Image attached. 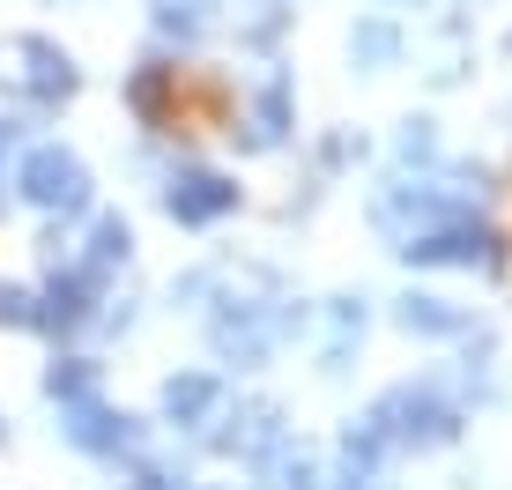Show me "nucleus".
Returning <instances> with one entry per match:
<instances>
[{
    "mask_svg": "<svg viewBox=\"0 0 512 490\" xmlns=\"http://www.w3.org/2000/svg\"><path fill=\"white\" fill-rule=\"evenodd\" d=\"M446 439H461V409H453V394L438 387V379H409V387L379 394L372 409H364V424H349L342 453H349V476H364V468L394 461V453H431Z\"/></svg>",
    "mask_w": 512,
    "mask_h": 490,
    "instance_id": "1",
    "label": "nucleus"
},
{
    "mask_svg": "<svg viewBox=\"0 0 512 490\" xmlns=\"http://www.w3.org/2000/svg\"><path fill=\"white\" fill-rule=\"evenodd\" d=\"M208 335L231 364H268L282 342L297 335V305L290 297H223V312L208 320Z\"/></svg>",
    "mask_w": 512,
    "mask_h": 490,
    "instance_id": "2",
    "label": "nucleus"
},
{
    "mask_svg": "<svg viewBox=\"0 0 512 490\" xmlns=\"http://www.w3.org/2000/svg\"><path fill=\"white\" fill-rule=\"evenodd\" d=\"M15 186H23V201L38 208V216H82L90 208V164H82L75 149L60 142H38L15 164Z\"/></svg>",
    "mask_w": 512,
    "mask_h": 490,
    "instance_id": "3",
    "label": "nucleus"
},
{
    "mask_svg": "<svg viewBox=\"0 0 512 490\" xmlns=\"http://www.w3.org/2000/svg\"><path fill=\"white\" fill-rule=\"evenodd\" d=\"M394 253H409L416 268H505V238L490 231V223H475V216L431 223V231H416L409 245H394Z\"/></svg>",
    "mask_w": 512,
    "mask_h": 490,
    "instance_id": "4",
    "label": "nucleus"
},
{
    "mask_svg": "<svg viewBox=\"0 0 512 490\" xmlns=\"http://www.w3.org/2000/svg\"><path fill=\"white\" fill-rule=\"evenodd\" d=\"M60 431H67V446H82V453H97V461H119V453H134V416H119L104 394H82V401H60Z\"/></svg>",
    "mask_w": 512,
    "mask_h": 490,
    "instance_id": "5",
    "label": "nucleus"
},
{
    "mask_svg": "<svg viewBox=\"0 0 512 490\" xmlns=\"http://www.w3.org/2000/svg\"><path fill=\"white\" fill-rule=\"evenodd\" d=\"M231 208H238V186L223 179V171H208V164L171 171V186H164V216L186 223V231H201V223H223Z\"/></svg>",
    "mask_w": 512,
    "mask_h": 490,
    "instance_id": "6",
    "label": "nucleus"
},
{
    "mask_svg": "<svg viewBox=\"0 0 512 490\" xmlns=\"http://www.w3.org/2000/svg\"><path fill=\"white\" fill-rule=\"evenodd\" d=\"M15 60H23V90L38 97V104H67V97L82 90L75 60H67L52 38H15Z\"/></svg>",
    "mask_w": 512,
    "mask_h": 490,
    "instance_id": "7",
    "label": "nucleus"
},
{
    "mask_svg": "<svg viewBox=\"0 0 512 490\" xmlns=\"http://www.w3.org/2000/svg\"><path fill=\"white\" fill-rule=\"evenodd\" d=\"M208 424H231V431H216V453H245V461H260L275 439H282V416H275V401H238V416H208Z\"/></svg>",
    "mask_w": 512,
    "mask_h": 490,
    "instance_id": "8",
    "label": "nucleus"
},
{
    "mask_svg": "<svg viewBox=\"0 0 512 490\" xmlns=\"http://www.w3.org/2000/svg\"><path fill=\"white\" fill-rule=\"evenodd\" d=\"M275 142H290V82L268 75L253 90V112H245V149H275Z\"/></svg>",
    "mask_w": 512,
    "mask_h": 490,
    "instance_id": "9",
    "label": "nucleus"
},
{
    "mask_svg": "<svg viewBox=\"0 0 512 490\" xmlns=\"http://www.w3.org/2000/svg\"><path fill=\"white\" fill-rule=\"evenodd\" d=\"M216 409H223V387H216L208 372H179V379H164V416H171V424L201 431Z\"/></svg>",
    "mask_w": 512,
    "mask_h": 490,
    "instance_id": "10",
    "label": "nucleus"
},
{
    "mask_svg": "<svg viewBox=\"0 0 512 490\" xmlns=\"http://www.w3.org/2000/svg\"><path fill=\"white\" fill-rule=\"evenodd\" d=\"M127 253H134V231H127L119 216H104L97 231H90V253H82L75 268H82V275H90V283L104 290V283H112V268H127Z\"/></svg>",
    "mask_w": 512,
    "mask_h": 490,
    "instance_id": "11",
    "label": "nucleus"
},
{
    "mask_svg": "<svg viewBox=\"0 0 512 490\" xmlns=\"http://www.w3.org/2000/svg\"><path fill=\"white\" fill-rule=\"evenodd\" d=\"M401 327H409V335H461L468 327V312L453 305V297H431V290H409L401 297V312H394Z\"/></svg>",
    "mask_w": 512,
    "mask_h": 490,
    "instance_id": "12",
    "label": "nucleus"
},
{
    "mask_svg": "<svg viewBox=\"0 0 512 490\" xmlns=\"http://www.w3.org/2000/svg\"><path fill=\"white\" fill-rule=\"evenodd\" d=\"M216 8L223 0H149V15H156V30L164 38H179V45H193L208 23H216Z\"/></svg>",
    "mask_w": 512,
    "mask_h": 490,
    "instance_id": "13",
    "label": "nucleus"
},
{
    "mask_svg": "<svg viewBox=\"0 0 512 490\" xmlns=\"http://www.w3.org/2000/svg\"><path fill=\"white\" fill-rule=\"evenodd\" d=\"M349 60L357 67H394L401 60V30L394 23H357L349 30Z\"/></svg>",
    "mask_w": 512,
    "mask_h": 490,
    "instance_id": "14",
    "label": "nucleus"
},
{
    "mask_svg": "<svg viewBox=\"0 0 512 490\" xmlns=\"http://www.w3.org/2000/svg\"><path fill=\"white\" fill-rule=\"evenodd\" d=\"M357 335H364V297H334V312H327V372H342V357H349Z\"/></svg>",
    "mask_w": 512,
    "mask_h": 490,
    "instance_id": "15",
    "label": "nucleus"
},
{
    "mask_svg": "<svg viewBox=\"0 0 512 490\" xmlns=\"http://www.w3.org/2000/svg\"><path fill=\"white\" fill-rule=\"evenodd\" d=\"M45 394H52V401H82V394H97V364H90V357H60V364L45 372Z\"/></svg>",
    "mask_w": 512,
    "mask_h": 490,
    "instance_id": "16",
    "label": "nucleus"
},
{
    "mask_svg": "<svg viewBox=\"0 0 512 490\" xmlns=\"http://www.w3.org/2000/svg\"><path fill=\"white\" fill-rule=\"evenodd\" d=\"M0 327H38V297L23 283H0Z\"/></svg>",
    "mask_w": 512,
    "mask_h": 490,
    "instance_id": "17",
    "label": "nucleus"
},
{
    "mask_svg": "<svg viewBox=\"0 0 512 490\" xmlns=\"http://www.w3.org/2000/svg\"><path fill=\"white\" fill-rule=\"evenodd\" d=\"M127 97H134L141 119H156V112H164V75H156V67H141V75L127 82Z\"/></svg>",
    "mask_w": 512,
    "mask_h": 490,
    "instance_id": "18",
    "label": "nucleus"
},
{
    "mask_svg": "<svg viewBox=\"0 0 512 490\" xmlns=\"http://www.w3.org/2000/svg\"><path fill=\"white\" fill-rule=\"evenodd\" d=\"M394 149H401V164H423V156H431V149H438V134H431V119H409V127H401V142H394Z\"/></svg>",
    "mask_w": 512,
    "mask_h": 490,
    "instance_id": "19",
    "label": "nucleus"
},
{
    "mask_svg": "<svg viewBox=\"0 0 512 490\" xmlns=\"http://www.w3.org/2000/svg\"><path fill=\"white\" fill-rule=\"evenodd\" d=\"M8 142H15V119H8V112H0V156H8Z\"/></svg>",
    "mask_w": 512,
    "mask_h": 490,
    "instance_id": "20",
    "label": "nucleus"
}]
</instances>
